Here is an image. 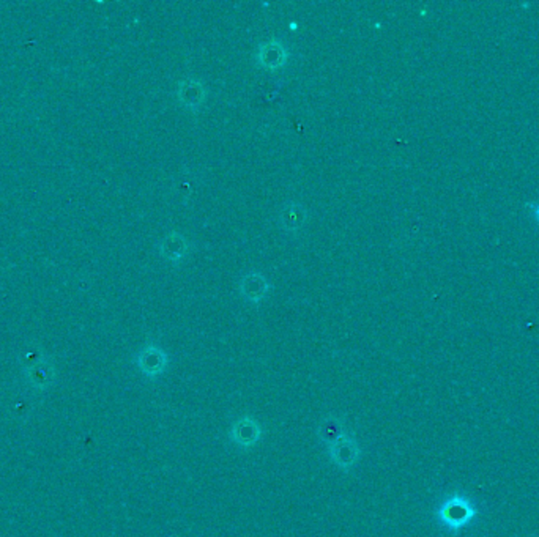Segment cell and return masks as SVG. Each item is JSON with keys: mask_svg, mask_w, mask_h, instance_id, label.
<instances>
[{"mask_svg": "<svg viewBox=\"0 0 539 537\" xmlns=\"http://www.w3.org/2000/svg\"><path fill=\"white\" fill-rule=\"evenodd\" d=\"M327 452L330 460L342 471L352 470L361 456V449L358 441H356V436L352 432H348V430L338 441L333 443L331 446H328Z\"/></svg>", "mask_w": 539, "mask_h": 537, "instance_id": "1", "label": "cell"}, {"mask_svg": "<svg viewBox=\"0 0 539 537\" xmlns=\"http://www.w3.org/2000/svg\"><path fill=\"white\" fill-rule=\"evenodd\" d=\"M229 438L235 446L242 449H251L261 441L262 438V426L259 424L253 416H242L240 419H237L232 427H230Z\"/></svg>", "mask_w": 539, "mask_h": 537, "instance_id": "2", "label": "cell"}, {"mask_svg": "<svg viewBox=\"0 0 539 537\" xmlns=\"http://www.w3.org/2000/svg\"><path fill=\"white\" fill-rule=\"evenodd\" d=\"M169 364V358H167L166 351L161 350L155 345H150L141 351V355L137 356V366L145 377L157 378L161 373H164Z\"/></svg>", "mask_w": 539, "mask_h": 537, "instance_id": "3", "label": "cell"}, {"mask_svg": "<svg viewBox=\"0 0 539 537\" xmlns=\"http://www.w3.org/2000/svg\"><path fill=\"white\" fill-rule=\"evenodd\" d=\"M178 100L186 109L195 111L204 104L205 87L198 79H186L178 86Z\"/></svg>", "mask_w": 539, "mask_h": 537, "instance_id": "4", "label": "cell"}, {"mask_svg": "<svg viewBox=\"0 0 539 537\" xmlns=\"http://www.w3.org/2000/svg\"><path fill=\"white\" fill-rule=\"evenodd\" d=\"M287 59L285 49L278 43V41H268L259 49L257 54V60L259 65L267 68V69H278L281 68Z\"/></svg>", "mask_w": 539, "mask_h": 537, "instance_id": "5", "label": "cell"}, {"mask_svg": "<svg viewBox=\"0 0 539 537\" xmlns=\"http://www.w3.org/2000/svg\"><path fill=\"white\" fill-rule=\"evenodd\" d=\"M242 295L251 303H259L268 292V284L263 276L257 273L248 274L242 279L240 284Z\"/></svg>", "mask_w": 539, "mask_h": 537, "instance_id": "6", "label": "cell"}, {"mask_svg": "<svg viewBox=\"0 0 539 537\" xmlns=\"http://www.w3.org/2000/svg\"><path fill=\"white\" fill-rule=\"evenodd\" d=\"M346 432H347V427L344 426V422H342V419H339L338 416H333V414L327 416L319 426V436L320 440L325 443L327 448L338 441Z\"/></svg>", "mask_w": 539, "mask_h": 537, "instance_id": "7", "label": "cell"}, {"mask_svg": "<svg viewBox=\"0 0 539 537\" xmlns=\"http://www.w3.org/2000/svg\"><path fill=\"white\" fill-rule=\"evenodd\" d=\"M440 519L448 526L462 525V521H467V506L458 499H450L440 507Z\"/></svg>", "mask_w": 539, "mask_h": 537, "instance_id": "8", "label": "cell"}, {"mask_svg": "<svg viewBox=\"0 0 539 537\" xmlns=\"http://www.w3.org/2000/svg\"><path fill=\"white\" fill-rule=\"evenodd\" d=\"M161 251H163V256L167 260L178 261L180 259H183V256L188 251L186 239L183 237L177 235V233H172V235H169L166 239H163Z\"/></svg>", "mask_w": 539, "mask_h": 537, "instance_id": "9", "label": "cell"}, {"mask_svg": "<svg viewBox=\"0 0 539 537\" xmlns=\"http://www.w3.org/2000/svg\"><path fill=\"white\" fill-rule=\"evenodd\" d=\"M298 205H287V207L283 210V221H284V229H290V230H295L298 229L300 225L303 224V219H305V211H298Z\"/></svg>", "mask_w": 539, "mask_h": 537, "instance_id": "10", "label": "cell"}]
</instances>
